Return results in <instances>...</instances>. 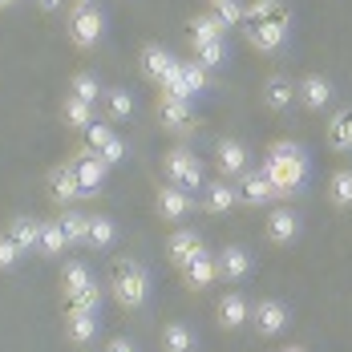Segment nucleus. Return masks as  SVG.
<instances>
[{
  "instance_id": "1",
  "label": "nucleus",
  "mask_w": 352,
  "mask_h": 352,
  "mask_svg": "<svg viewBox=\"0 0 352 352\" xmlns=\"http://www.w3.org/2000/svg\"><path fill=\"white\" fill-rule=\"evenodd\" d=\"M239 33L259 57H283L292 49V12L283 0H251V4H243Z\"/></svg>"
},
{
  "instance_id": "2",
  "label": "nucleus",
  "mask_w": 352,
  "mask_h": 352,
  "mask_svg": "<svg viewBox=\"0 0 352 352\" xmlns=\"http://www.w3.org/2000/svg\"><path fill=\"white\" fill-rule=\"evenodd\" d=\"M259 170H263V178L276 186L280 203H287V199H300V195H304V186H308V178H312V158H308V150H304L300 142L280 138L263 150Z\"/></svg>"
},
{
  "instance_id": "3",
  "label": "nucleus",
  "mask_w": 352,
  "mask_h": 352,
  "mask_svg": "<svg viewBox=\"0 0 352 352\" xmlns=\"http://www.w3.org/2000/svg\"><path fill=\"white\" fill-rule=\"evenodd\" d=\"M150 292H154V280L146 272L142 259H118L113 272H109V296L122 312H142L150 304Z\"/></svg>"
},
{
  "instance_id": "4",
  "label": "nucleus",
  "mask_w": 352,
  "mask_h": 352,
  "mask_svg": "<svg viewBox=\"0 0 352 352\" xmlns=\"http://www.w3.org/2000/svg\"><path fill=\"white\" fill-rule=\"evenodd\" d=\"M106 25L109 21L98 4H69V12H65V41H69L77 53H89V49L102 45Z\"/></svg>"
},
{
  "instance_id": "5",
  "label": "nucleus",
  "mask_w": 352,
  "mask_h": 352,
  "mask_svg": "<svg viewBox=\"0 0 352 352\" xmlns=\"http://www.w3.org/2000/svg\"><path fill=\"white\" fill-rule=\"evenodd\" d=\"M211 85H214V81H211V73L203 69V65L175 57V65L162 73V81H158V94H175V98H186V102H195V98H203Z\"/></svg>"
},
{
  "instance_id": "6",
  "label": "nucleus",
  "mask_w": 352,
  "mask_h": 352,
  "mask_svg": "<svg viewBox=\"0 0 352 352\" xmlns=\"http://www.w3.org/2000/svg\"><path fill=\"white\" fill-rule=\"evenodd\" d=\"M162 175H166V182L170 186H178V190H203V182H207V175H203V162H199V154L190 150V146H170L166 154H162Z\"/></svg>"
},
{
  "instance_id": "7",
  "label": "nucleus",
  "mask_w": 352,
  "mask_h": 352,
  "mask_svg": "<svg viewBox=\"0 0 352 352\" xmlns=\"http://www.w3.org/2000/svg\"><path fill=\"white\" fill-rule=\"evenodd\" d=\"M69 170L73 178H77V190H81V199H98L102 190H106V182H109V166L81 142V146H73L69 150Z\"/></svg>"
},
{
  "instance_id": "8",
  "label": "nucleus",
  "mask_w": 352,
  "mask_h": 352,
  "mask_svg": "<svg viewBox=\"0 0 352 352\" xmlns=\"http://www.w3.org/2000/svg\"><path fill=\"white\" fill-rule=\"evenodd\" d=\"M251 328L259 340H276L292 328V308L283 304L280 296H263V300H251Z\"/></svg>"
},
{
  "instance_id": "9",
  "label": "nucleus",
  "mask_w": 352,
  "mask_h": 352,
  "mask_svg": "<svg viewBox=\"0 0 352 352\" xmlns=\"http://www.w3.org/2000/svg\"><path fill=\"white\" fill-rule=\"evenodd\" d=\"M154 113L162 122V130H170L175 138H190L199 130V113H195V102L186 98H175V94H158L154 98Z\"/></svg>"
},
{
  "instance_id": "10",
  "label": "nucleus",
  "mask_w": 352,
  "mask_h": 352,
  "mask_svg": "<svg viewBox=\"0 0 352 352\" xmlns=\"http://www.w3.org/2000/svg\"><path fill=\"white\" fill-rule=\"evenodd\" d=\"M81 138H85V146H89V150H94V154L106 162L109 170H113V166H122V162L130 158V142L122 138V134H118L109 122H102V118H98V122H94V126H89Z\"/></svg>"
},
{
  "instance_id": "11",
  "label": "nucleus",
  "mask_w": 352,
  "mask_h": 352,
  "mask_svg": "<svg viewBox=\"0 0 352 352\" xmlns=\"http://www.w3.org/2000/svg\"><path fill=\"white\" fill-rule=\"evenodd\" d=\"M251 272H255V255L243 243H227L214 251V276H219V283L239 287V283L251 280Z\"/></svg>"
},
{
  "instance_id": "12",
  "label": "nucleus",
  "mask_w": 352,
  "mask_h": 352,
  "mask_svg": "<svg viewBox=\"0 0 352 352\" xmlns=\"http://www.w3.org/2000/svg\"><path fill=\"white\" fill-rule=\"evenodd\" d=\"M304 235V219L292 203H276L267 211V223H263V239L272 247H292L296 239Z\"/></svg>"
},
{
  "instance_id": "13",
  "label": "nucleus",
  "mask_w": 352,
  "mask_h": 352,
  "mask_svg": "<svg viewBox=\"0 0 352 352\" xmlns=\"http://www.w3.org/2000/svg\"><path fill=\"white\" fill-rule=\"evenodd\" d=\"M332 98H336V85L324 73H304L296 81V106L308 109V113H324V109L332 106Z\"/></svg>"
},
{
  "instance_id": "14",
  "label": "nucleus",
  "mask_w": 352,
  "mask_h": 352,
  "mask_svg": "<svg viewBox=\"0 0 352 352\" xmlns=\"http://www.w3.org/2000/svg\"><path fill=\"white\" fill-rule=\"evenodd\" d=\"M154 214L162 219V223H186L190 214H195V195H186V190H178V186H162L158 182V190H154Z\"/></svg>"
},
{
  "instance_id": "15",
  "label": "nucleus",
  "mask_w": 352,
  "mask_h": 352,
  "mask_svg": "<svg viewBox=\"0 0 352 352\" xmlns=\"http://www.w3.org/2000/svg\"><path fill=\"white\" fill-rule=\"evenodd\" d=\"M214 166H219V178H239L251 170V146L243 138H219L214 142Z\"/></svg>"
},
{
  "instance_id": "16",
  "label": "nucleus",
  "mask_w": 352,
  "mask_h": 352,
  "mask_svg": "<svg viewBox=\"0 0 352 352\" xmlns=\"http://www.w3.org/2000/svg\"><path fill=\"white\" fill-rule=\"evenodd\" d=\"M214 320H219L223 332L247 328V324H251V300H247L239 287H227V292L219 296V304H214Z\"/></svg>"
},
{
  "instance_id": "17",
  "label": "nucleus",
  "mask_w": 352,
  "mask_h": 352,
  "mask_svg": "<svg viewBox=\"0 0 352 352\" xmlns=\"http://www.w3.org/2000/svg\"><path fill=\"white\" fill-rule=\"evenodd\" d=\"M235 190H239V207H276V203H280L276 186L263 178V170H255V166H251L247 175H239Z\"/></svg>"
},
{
  "instance_id": "18",
  "label": "nucleus",
  "mask_w": 352,
  "mask_h": 352,
  "mask_svg": "<svg viewBox=\"0 0 352 352\" xmlns=\"http://www.w3.org/2000/svg\"><path fill=\"white\" fill-rule=\"evenodd\" d=\"M259 102L267 113H287V109L296 106V81L292 77H283V73H267V81L259 85Z\"/></svg>"
},
{
  "instance_id": "19",
  "label": "nucleus",
  "mask_w": 352,
  "mask_h": 352,
  "mask_svg": "<svg viewBox=\"0 0 352 352\" xmlns=\"http://www.w3.org/2000/svg\"><path fill=\"white\" fill-rule=\"evenodd\" d=\"M61 328H65V340H69L73 349H89V344H98V336H102V316H89V312L65 308Z\"/></svg>"
},
{
  "instance_id": "20",
  "label": "nucleus",
  "mask_w": 352,
  "mask_h": 352,
  "mask_svg": "<svg viewBox=\"0 0 352 352\" xmlns=\"http://www.w3.org/2000/svg\"><path fill=\"white\" fill-rule=\"evenodd\" d=\"M199 207L207 214H231L239 207V190H235V182H227V178H211V182H203V190H199Z\"/></svg>"
},
{
  "instance_id": "21",
  "label": "nucleus",
  "mask_w": 352,
  "mask_h": 352,
  "mask_svg": "<svg viewBox=\"0 0 352 352\" xmlns=\"http://www.w3.org/2000/svg\"><path fill=\"white\" fill-rule=\"evenodd\" d=\"M203 247H207L203 243V231H195V227H175V231L166 235V247H162V251H166V259H170L175 267H186Z\"/></svg>"
},
{
  "instance_id": "22",
  "label": "nucleus",
  "mask_w": 352,
  "mask_h": 352,
  "mask_svg": "<svg viewBox=\"0 0 352 352\" xmlns=\"http://www.w3.org/2000/svg\"><path fill=\"white\" fill-rule=\"evenodd\" d=\"M45 186H49V199L57 203V211H65V207H77V199H81V190H77V178H73L69 162H57V166H49V175H45Z\"/></svg>"
},
{
  "instance_id": "23",
  "label": "nucleus",
  "mask_w": 352,
  "mask_h": 352,
  "mask_svg": "<svg viewBox=\"0 0 352 352\" xmlns=\"http://www.w3.org/2000/svg\"><path fill=\"white\" fill-rule=\"evenodd\" d=\"M178 276L186 283V292H211L214 283H219V276H214V251L203 247L186 267H178Z\"/></svg>"
},
{
  "instance_id": "24",
  "label": "nucleus",
  "mask_w": 352,
  "mask_h": 352,
  "mask_svg": "<svg viewBox=\"0 0 352 352\" xmlns=\"http://www.w3.org/2000/svg\"><path fill=\"white\" fill-rule=\"evenodd\" d=\"M170 65H175V53H170L162 41H146V45L138 49V73L150 81V85H158L162 73L170 69Z\"/></svg>"
},
{
  "instance_id": "25",
  "label": "nucleus",
  "mask_w": 352,
  "mask_h": 352,
  "mask_svg": "<svg viewBox=\"0 0 352 352\" xmlns=\"http://www.w3.org/2000/svg\"><path fill=\"white\" fill-rule=\"evenodd\" d=\"M12 243H16V251L29 259V255H36V239H41V219H33V214H12L4 227H0Z\"/></svg>"
},
{
  "instance_id": "26",
  "label": "nucleus",
  "mask_w": 352,
  "mask_h": 352,
  "mask_svg": "<svg viewBox=\"0 0 352 352\" xmlns=\"http://www.w3.org/2000/svg\"><path fill=\"white\" fill-rule=\"evenodd\" d=\"M324 142H328L332 154H349L352 150V106L332 109V118L324 126Z\"/></svg>"
},
{
  "instance_id": "27",
  "label": "nucleus",
  "mask_w": 352,
  "mask_h": 352,
  "mask_svg": "<svg viewBox=\"0 0 352 352\" xmlns=\"http://www.w3.org/2000/svg\"><path fill=\"white\" fill-rule=\"evenodd\" d=\"M158 349L162 352H199V332L186 320H170L158 332Z\"/></svg>"
},
{
  "instance_id": "28",
  "label": "nucleus",
  "mask_w": 352,
  "mask_h": 352,
  "mask_svg": "<svg viewBox=\"0 0 352 352\" xmlns=\"http://www.w3.org/2000/svg\"><path fill=\"white\" fill-rule=\"evenodd\" d=\"M324 199H328L332 211H352V166H336V170L328 175Z\"/></svg>"
},
{
  "instance_id": "29",
  "label": "nucleus",
  "mask_w": 352,
  "mask_h": 352,
  "mask_svg": "<svg viewBox=\"0 0 352 352\" xmlns=\"http://www.w3.org/2000/svg\"><path fill=\"white\" fill-rule=\"evenodd\" d=\"M94 283H98V276H94V267L85 259H65L61 263V296L65 300L77 296V292H85V287H94Z\"/></svg>"
},
{
  "instance_id": "30",
  "label": "nucleus",
  "mask_w": 352,
  "mask_h": 352,
  "mask_svg": "<svg viewBox=\"0 0 352 352\" xmlns=\"http://www.w3.org/2000/svg\"><path fill=\"white\" fill-rule=\"evenodd\" d=\"M113 243H118V223H113V214L94 211V214H89V235H85V251H109Z\"/></svg>"
},
{
  "instance_id": "31",
  "label": "nucleus",
  "mask_w": 352,
  "mask_h": 352,
  "mask_svg": "<svg viewBox=\"0 0 352 352\" xmlns=\"http://www.w3.org/2000/svg\"><path fill=\"white\" fill-rule=\"evenodd\" d=\"M57 227L65 231V243L73 251H85V235H89V214L77 211V207H65V211H57Z\"/></svg>"
},
{
  "instance_id": "32",
  "label": "nucleus",
  "mask_w": 352,
  "mask_h": 352,
  "mask_svg": "<svg viewBox=\"0 0 352 352\" xmlns=\"http://www.w3.org/2000/svg\"><path fill=\"white\" fill-rule=\"evenodd\" d=\"M102 94H106V85H102V77H98L94 69H77L69 77V98H77V102L102 106Z\"/></svg>"
},
{
  "instance_id": "33",
  "label": "nucleus",
  "mask_w": 352,
  "mask_h": 352,
  "mask_svg": "<svg viewBox=\"0 0 352 352\" xmlns=\"http://www.w3.org/2000/svg\"><path fill=\"white\" fill-rule=\"evenodd\" d=\"M195 53V65H203L207 73L227 69L231 65V41H207V45H190Z\"/></svg>"
},
{
  "instance_id": "34",
  "label": "nucleus",
  "mask_w": 352,
  "mask_h": 352,
  "mask_svg": "<svg viewBox=\"0 0 352 352\" xmlns=\"http://www.w3.org/2000/svg\"><path fill=\"white\" fill-rule=\"evenodd\" d=\"M186 36H190V45H207V41H227L231 33L203 8V12H195V16L186 21Z\"/></svg>"
},
{
  "instance_id": "35",
  "label": "nucleus",
  "mask_w": 352,
  "mask_h": 352,
  "mask_svg": "<svg viewBox=\"0 0 352 352\" xmlns=\"http://www.w3.org/2000/svg\"><path fill=\"white\" fill-rule=\"evenodd\" d=\"M61 122H65V130L73 134H85L94 122H98V106H85V102H77L65 94V102H61Z\"/></svg>"
},
{
  "instance_id": "36",
  "label": "nucleus",
  "mask_w": 352,
  "mask_h": 352,
  "mask_svg": "<svg viewBox=\"0 0 352 352\" xmlns=\"http://www.w3.org/2000/svg\"><path fill=\"white\" fill-rule=\"evenodd\" d=\"M69 251L65 243V231L57 227V219H41V239H36V255H45V259H61Z\"/></svg>"
},
{
  "instance_id": "37",
  "label": "nucleus",
  "mask_w": 352,
  "mask_h": 352,
  "mask_svg": "<svg viewBox=\"0 0 352 352\" xmlns=\"http://www.w3.org/2000/svg\"><path fill=\"white\" fill-rule=\"evenodd\" d=\"M102 109H106L109 122H126V118L134 113V94H130L126 85H106V94H102Z\"/></svg>"
},
{
  "instance_id": "38",
  "label": "nucleus",
  "mask_w": 352,
  "mask_h": 352,
  "mask_svg": "<svg viewBox=\"0 0 352 352\" xmlns=\"http://www.w3.org/2000/svg\"><path fill=\"white\" fill-rule=\"evenodd\" d=\"M207 12H211L227 33L243 29V0H214V4H207Z\"/></svg>"
},
{
  "instance_id": "39",
  "label": "nucleus",
  "mask_w": 352,
  "mask_h": 352,
  "mask_svg": "<svg viewBox=\"0 0 352 352\" xmlns=\"http://www.w3.org/2000/svg\"><path fill=\"white\" fill-rule=\"evenodd\" d=\"M102 304H106V292L94 283V287H85V292H77L65 300V308H77V312H89V316H102Z\"/></svg>"
},
{
  "instance_id": "40",
  "label": "nucleus",
  "mask_w": 352,
  "mask_h": 352,
  "mask_svg": "<svg viewBox=\"0 0 352 352\" xmlns=\"http://www.w3.org/2000/svg\"><path fill=\"white\" fill-rule=\"evenodd\" d=\"M21 263H25V255L16 251V243L0 231V276H12V272H21Z\"/></svg>"
},
{
  "instance_id": "41",
  "label": "nucleus",
  "mask_w": 352,
  "mask_h": 352,
  "mask_svg": "<svg viewBox=\"0 0 352 352\" xmlns=\"http://www.w3.org/2000/svg\"><path fill=\"white\" fill-rule=\"evenodd\" d=\"M102 352H142V349H138V340H130V336H109L102 344Z\"/></svg>"
},
{
  "instance_id": "42",
  "label": "nucleus",
  "mask_w": 352,
  "mask_h": 352,
  "mask_svg": "<svg viewBox=\"0 0 352 352\" xmlns=\"http://www.w3.org/2000/svg\"><path fill=\"white\" fill-rule=\"evenodd\" d=\"M33 4L41 8V12H61V8H65L69 0H33Z\"/></svg>"
},
{
  "instance_id": "43",
  "label": "nucleus",
  "mask_w": 352,
  "mask_h": 352,
  "mask_svg": "<svg viewBox=\"0 0 352 352\" xmlns=\"http://www.w3.org/2000/svg\"><path fill=\"white\" fill-rule=\"evenodd\" d=\"M280 352H308L304 344H287V349H280Z\"/></svg>"
},
{
  "instance_id": "44",
  "label": "nucleus",
  "mask_w": 352,
  "mask_h": 352,
  "mask_svg": "<svg viewBox=\"0 0 352 352\" xmlns=\"http://www.w3.org/2000/svg\"><path fill=\"white\" fill-rule=\"evenodd\" d=\"M16 4H21V0H0V8H16Z\"/></svg>"
},
{
  "instance_id": "45",
  "label": "nucleus",
  "mask_w": 352,
  "mask_h": 352,
  "mask_svg": "<svg viewBox=\"0 0 352 352\" xmlns=\"http://www.w3.org/2000/svg\"><path fill=\"white\" fill-rule=\"evenodd\" d=\"M69 4H98V0H69Z\"/></svg>"
},
{
  "instance_id": "46",
  "label": "nucleus",
  "mask_w": 352,
  "mask_h": 352,
  "mask_svg": "<svg viewBox=\"0 0 352 352\" xmlns=\"http://www.w3.org/2000/svg\"><path fill=\"white\" fill-rule=\"evenodd\" d=\"M207 4H214V0H207Z\"/></svg>"
},
{
  "instance_id": "47",
  "label": "nucleus",
  "mask_w": 352,
  "mask_h": 352,
  "mask_svg": "<svg viewBox=\"0 0 352 352\" xmlns=\"http://www.w3.org/2000/svg\"><path fill=\"white\" fill-rule=\"evenodd\" d=\"M21 4H25V0H21Z\"/></svg>"
}]
</instances>
